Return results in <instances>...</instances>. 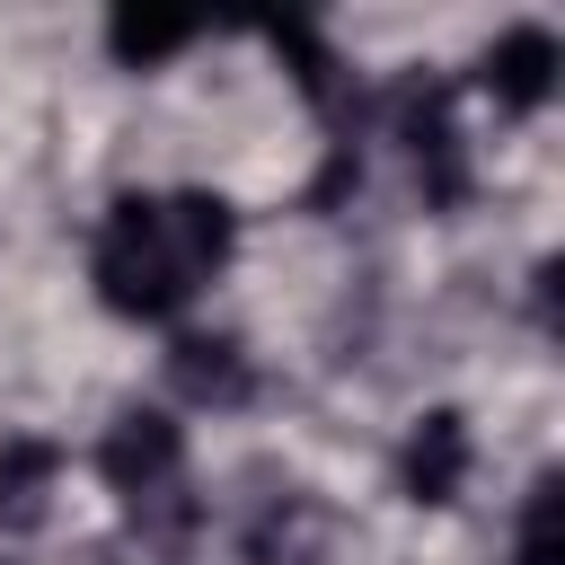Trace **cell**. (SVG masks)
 <instances>
[{"instance_id": "cell-1", "label": "cell", "mask_w": 565, "mask_h": 565, "mask_svg": "<svg viewBox=\"0 0 565 565\" xmlns=\"http://www.w3.org/2000/svg\"><path fill=\"white\" fill-rule=\"evenodd\" d=\"M238 247V212L212 185L177 194H115L88 247V282L115 318H177Z\"/></svg>"}, {"instance_id": "cell-2", "label": "cell", "mask_w": 565, "mask_h": 565, "mask_svg": "<svg viewBox=\"0 0 565 565\" xmlns=\"http://www.w3.org/2000/svg\"><path fill=\"white\" fill-rule=\"evenodd\" d=\"M97 468H106V486H115L132 512L177 503V494H185V424L159 415V406H124V415L106 424V441H97Z\"/></svg>"}, {"instance_id": "cell-3", "label": "cell", "mask_w": 565, "mask_h": 565, "mask_svg": "<svg viewBox=\"0 0 565 565\" xmlns=\"http://www.w3.org/2000/svg\"><path fill=\"white\" fill-rule=\"evenodd\" d=\"M397 141H406V168H415L424 203H433V212H459V203H468V141H459L450 88H406Z\"/></svg>"}, {"instance_id": "cell-4", "label": "cell", "mask_w": 565, "mask_h": 565, "mask_svg": "<svg viewBox=\"0 0 565 565\" xmlns=\"http://www.w3.org/2000/svg\"><path fill=\"white\" fill-rule=\"evenodd\" d=\"M556 71H565V44H556L539 18L503 26V35L477 53V79H486V97H494L503 115H539V106L556 97Z\"/></svg>"}, {"instance_id": "cell-5", "label": "cell", "mask_w": 565, "mask_h": 565, "mask_svg": "<svg viewBox=\"0 0 565 565\" xmlns=\"http://www.w3.org/2000/svg\"><path fill=\"white\" fill-rule=\"evenodd\" d=\"M468 468H477L468 415H459V406L415 415V433H406V450H397V486H406V503H459Z\"/></svg>"}, {"instance_id": "cell-6", "label": "cell", "mask_w": 565, "mask_h": 565, "mask_svg": "<svg viewBox=\"0 0 565 565\" xmlns=\"http://www.w3.org/2000/svg\"><path fill=\"white\" fill-rule=\"evenodd\" d=\"M53 486H62V441H44V433H9V441H0V530H9V539L44 530Z\"/></svg>"}, {"instance_id": "cell-7", "label": "cell", "mask_w": 565, "mask_h": 565, "mask_svg": "<svg viewBox=\"0 0 565 565\" xmlns=\"http://www.w3.org/2000/svg\"><path fill=\"white\" fill-rule=\"evenodd\" d=\"M168 380H177L185 406H238L247 397V353H238V335H177Z\"/></svg>"}, {"instance_id": "cell-8", "label": "cell", "mask_w": 565, "mask_h": 565, "mask_svg": "<svg viewBox=\"0 0 565 565\" xmlns=\"http://www.w3.org/2000/svg\"><path fill=\"white\" fill-rule=\"evenodd\" d=\"M318 503H300V494H282V503H265L256 512V530H247V565H309L318 556Z\"/></svg>"}, {"instance_id": "cell-9", "label": "cell", "mask_w": 565, "mask_h": 565, "mask_svg": "<svg viewBox=\"0 0 565 565\" xmlns=\"http://www.w3.org/2000/svg\"><path fill=\"white\" fill-rule=\"evenodd\" d=\"M194 35H203L194 18H141V9H115V18H106V53H115L124 71H150V62L185 53Z\"/></svg>"}, {"instance_id": "cell-10", "label": "cell", "mask_w": 565, "mask_h": 565, "mask_svg": "<svg viewBox=\"0 0 565 565\" xmlns=\"http://www.w3.org/2000/svg\"><path fill=\"white\" fill-rule=\"evenodd\" d=\"M274 53L291 62V79H300V97H318V106H335V53H327V35L318 26H274Z\"/></svg>"}, {"instance_id": "cell-11", "label": "cell", "mask_w": 565, "mask_h": 565, "mask_svg": "<svg viewBox=\"0 0 565 565\" xmlns=\"http://www.w3.org/2000/svg\"><path fill=\"white\" fill-rule=\"evenodd\" d=\"M512 565H556V477H539V486H530L521 530H512Z\"/></svg>"}]
</instances>
